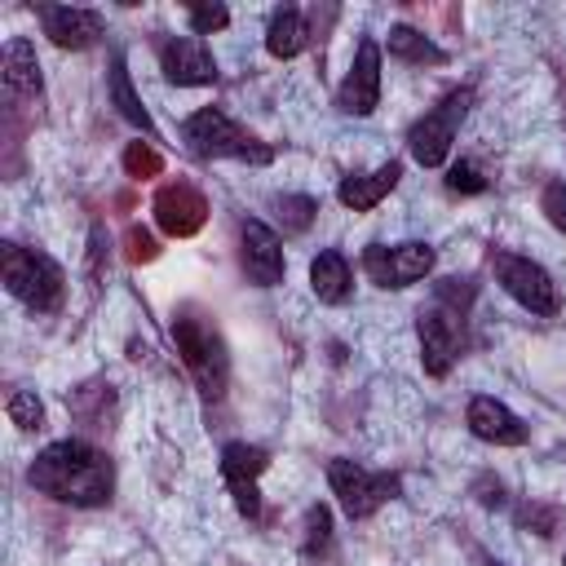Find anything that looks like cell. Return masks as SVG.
<instances>
[{"label": "cell", "instance_id": "obj_18", "mask_svg": "<svg viewBox=\"0 0 566 566\" xmlns=\"http://www.w3.org/2000/svg\"><path fill=\"white\" fill-rule=\"evenodd\" d=\"M310 287L323 305H345L349 292H354V274H349V261L345 252L336 248H323L314 261H310Z\"/></svg>", "mask_w": 566, "mask_h": 566}, {"label": "cell", "instance_id": "obj_5", "mask_svg": "<svg viewBox=\"0 0 566 566\" xmlns=\"http://www.w3.org/2000/svg\"><path fill=\"white\" fill-rule=\"evenodd\" d=\"M469 106H473V88L464 84V88H451L433 111H424V115L411 124L407 150H411V159H416L420 168H442V164H447L451 142H455V133H460Z\"/></svg>", "mask_w": 566, "mask_h": 566}, {"label": "cell", "instance_id": "obj_32", "mask_svg": "<svg viewBox=\"0 0 566 566\" xmlns=\"http://www.w3.org/2000/svg\"><path fill=\"white\" fill-rule=\"evenodd\" d=\"M478 500H482L486 509H495V504H504V486L491 482V478H482V482H478Z\"/></svg>", "mask_w": 566, "mask_h": 566}, {"label": "cell", "instance_id": "obj_34", "mask_svg": "<svg viewBox=\"0 0 566 566\" xmlns=\"http://www.w3.org/2000/svg\"><path fill=\"white\" fill-rule=\"evenodd\" d=\"M562 566H566V557H562Z\"/></svg>", "mask_w": 566, "mask_h": 566}, {"label": "cell", "instance_id": "obj_12", "mask_svg": "<svg viewBox=\"0 0 566 566\" xmlns=\"http://www.w3.org/2000/svg\"><path fill=\"white\" fill-rule=\"evenodd\" d=\"M239 261H243V274H248L256 287H279L283 274H287L279 234H274L265 221H256V217H248V221L239 226Z\"/></svg>", "mask_w": 566, "mask_h": 566}, {"label": "cell", "instance_id": "obj_16", "mask_svg": "<svg viewBox=\"0 0 566 566\" xmlns=\"http://www.w3.org/2000/svg\"><path fill=\"white\" fill-rule=\"evenodd\" d=\"M464 424H469V433H473L478 442H491V447H522V442L531 438L526 420H522L517 411H509V407H504L500 398H491V394H478V398L469 402Z\"/></svg>", "mask_w": 566, "mask_h": 566}, {"label": "cell", "instance_id": "obj_9", "mask_svg": "<svg viewBox=\"0 0 566 566\" xmlns=\"http://www.w3.org/2000/svg\"><path fill=\"white\" fill-rule=\"evenodd\" d=\"M433 261H438V252L429 248V243H394V248H385V243H367V252H363V270H367V279L376 283V287H385V292H402V287H411V283H420L429 270H433Z\"/></svg>", "mask_w": 566, "mask_h": 566}, {"label": "cell", "instance_id": "obj_14", "mask_svg": "<svg viewBox=\"0 0 566 566\" xmlns=\"http://www.w3.org/2000/svg\"><path fill=\"white\" fill-rule=\"evenodd\" d=\"M35 18L57 49H88L106 31V18L97 9H80V4H35Z\"/></svg>", "mask_w": 566, "mask_h": 566}, {"label": "cell", "instance_id": "obj_2", "mask_svg": "<svg viewBox=\"0 0 566 566\" xmlns=\"http://www.w3.org/2000/svg\"><path fill=\"white\" fill-rule=\"evenodd\" d=\"M172 345H177L186 371L195 376L199 394L203 398H221L226 385H230V354H226V340H221L217 323L203 310L181 305L172 314Z\"/></svg>", "mask_w": 566, "mask_h": 566}, {"label": "cell", "instance_id": "obj_13", "mask_svg": "<svg viewBox=\"0 0 566 566\" xmlns=\"http://www.w3.org/2000/svg\"><path fill=\"white\" fill-rule=\"evenodd\" d=\"M159 71L177 88H203L217 80V62L199 35H168L159 40Z\"/></svg>", "mask_w": 566, "mask_h": 566}, {"label": "cell", "instance_id": "obj_15", "mask_svg": "<svg viewBox=\"0 0 566 566\" xmlns=\"http://www.w3.org/2000/svg\"><path fill=\"white\" fill-rule=\"evenodd\" d=\"M155 221H159L164 234L190 239V234H199L203 221H208V199H203L190 181H168V186H159V195H155Z\"/></svg>", "mask_w": 566, "mask_h": 566}, {"label": "cell", "instance_id": "obj_6", "mask_svg": "<svg viewBox=\"0 0 566 566\" xmlns=\"http://www.w3.org/2000/svg\"><path fill=\"white\" fill-rule=\"evenodd\" d=\"M327 482H332V495H336V504L345 509L349 522L371 517L380 504L398 500V491H402L398 473H376V469H363L358 460H345V455H336L327 464Z\"/></svg>", "mask_w": 566, "mask_h": 566}, {"label": "cell", "instance_id": "obj_23", "mask_svg": "<svg viewBox=\"0 0 566 566\" xmlns=\"http://www.w3.org/2000/svg\"><path fill=\"white\" fill-rule=\"evenodd\" d=\"M301 548H305L310 557H318V553L332 548V513H327V504H310V509H305V535H301Z\"/></svg>", "mask_w": 566, "mask_h": 566}, {"label": "cell", "instance_id": "obj_17", "mask_svg": "<svg viewBox=\"0 0 566 566\" xmlns=\"http://www.w3.org/2000/svg\"><path fill=\"white\" fill-rule=\"evenodd\" d=\"M398 177H402V164L389 159V164H380V168H371V172L345 177V181L336 186V199H340L349 212H367V208H376V203L398 186Z\"/></svg>", "mask_w": 566, "mask_h": 566}, {"label": "cell", "instance_id": "obj_10", "mask_svg": "<svg viewBox=\"0 0 566 566\" xmlns=\"http://www.w3.org/2000/svg\"><path fill=\"white\" fill-rule=\"evenodd\" d=\"M270 469V451L265 447H252V442H226L221 447V478L234 495V509L239 517L256 522L261 517V491H256V478Z\"/></svg>", "mask_w": 566, "mask_h": 566}, {"label": "cell", "instance_id": "obj_20", "mask_svg": "<svg viewBox=\"0 0 566 566\" xmlns=\"http://www.w3.org/2000/svg\"><path fill=\"white\" fill-rule=\"evenodd\" d=\"M305 40H310V31H305L301 9L296 4H279L270 13V27H265V53L279 57V62H287V57H296L305 49Z\"/></svg>", "mask_w": 566, "mask_h": 566}, {"label": "cell", "instance_id": "obj_30", "mask_svg": "<svg viewBox=\"0 0 566 566\" xmlns=\"http://www.w3.org/2000/svg\"><path fill=\"white\" fill-rule=\"evenodd\" d=\"M539 208H544L548 226L566 234V181H548L544 195H539Z\"/></svg>", "mask_w": 566, "mask_h": 566}, {"label": "cell", "instance_id": "obj_22", "mask_svg": "<svg viewBox=\"0 0 566 566\" xmlns=\"http://www.w3.org/2000/svg\"><path fill=\"white\" fill-rule=\"evenodd\" d=\"M111 102L119 106V115H124L133 128H142L146 137H155L150 111H146V106H142V97L133 93V80H128V62H124V53H115V57H111Z\"/></svg>", "mask_w": 566, "mask_h": 566}, {"label": "cell", "instance_id": "obj_4", "mask_svg": "<svg viewBox=\"0 0 566 566\" xmlns=\"http://www.w3.org/2000/svg\"><path fill=\"white\" fill-rule=\"evenodd\" d=\"M181 142L199 159H248V164H270L274 159V146L256 142L248 128H239L217 106H203V111L186 115L181 119Z\"/></svg>", "mask_w": 566, "mask_h": 566}, {"label": "cell", "instance_id": "obj_8", "mask_svg": "<svg viewBox=\"0 0 566 566\" xmlns=\"http://www.w3.org/2000/svg\"><path fill=\"white\" fill-rule=\"evenodd\" d=\"M416 336H420V363L433 380H442L464 345V310H455L451 301H433L429 310L416 314Z\"/></svg>", "mask_w": 566, "mask_h": 566}, {"label": "cell", "instance_id": "obj_27", "mask_svg": "<svg viewBox=\"0 0 566 566\" xmlns=\"http://www.w3.org/2000/svg\"><path fill=\"white\" fill-rule=\"evenodd\" d=\"M186 13H190V35H212V31H221V27H230V9L226 4H186Z\"/></svg>", "mask_w": 566, "mask_h": 566}, {"label": "cell", "instance_id": "obj_33", "mask_svg": "<svg viewBox=\"0 0 566 566\" xmlns=\"http://www.w3.org/2000/svg\"><path fill=\"white\" fill-rule=\"evenodd\" d=\"M486 566H500V562H486Z\"/></svg>", "mask_w": 566, "mask_h": 566}, {"label": "cell", "instance_id": "obj_7", "mask_svg": "<svg viewBox=\"0 0 566 566\" xmlns=\"http://www.w3.org/2000/svg\"><path fill=\"white\" fill-rule=\"evenodd\" d=\"M491 270H495V283H500L522 310H531V314H539V318H553V314L562 310L557 283H553V274H548L539 261L517 256V252H495V256H491Z\"/></svg>", "mask_w": 566, "mask_h": 566}, {"label": "cell", "instance_id": "obj_1", "mask_svg": "<svg viewBox=\"0 0 566 566\" xmlns=\"http://www.w3.org/2000/svg\"><path fill=\"white\" fill-rule=\"evenodd\" d=\"M27 482L57 500V504H75V509H102L111 504V491H115V469L106 460V451H97L93 442L84 438H62V442H49L31 469H27Z\"/></svg>", "mask_w": 566, "mask_h": 566}, {"label": "cell", "instance_id": "obj_29", "mask_svg": "<svg viewBox=\"0 0 566 566\" xmlns=\"http://www.w3.org/2000/svg\"><path fill=\"white\" fill-rule=\"evenodd\" d=\"M447 190H455V195H482L486 190V177L473 168V164H451L447 168Z\"/></svg>", "mask_w": 566, "mask_h": 566}, {"label": "cell", "instance_id": "obj_21", "mask_svg": "<svg viewBox=\"0 0 566 566\" xmlns=\"http://www.w3.org/2000/svg\"><path fill=\"white\" fill-rule=\"evenodd\" d=\"M389 57L411 62V66H442L447 62V49H438L424 31L398 22V27H389Z\"/></svg>", "mask_w": 566, "mask_h": 566}, {"label": "cell", "instance_id": "obj_3", "mask_svg": "<svg viewBox=\"0 0 566 566\" xmlns=\"http://www.w3.org/2000/svg\"><path fill=\"white\" fill-rule=\"evenodd\" d=\"M0 274H4V287L13 301H22L31 314H53L62 310V296H66V274L53 256L44 252H31V248H18V243H4L0 248Z\"/></svg>", "mask_w": 566, "mask_h": 566}, {"label": "cell", "instance_id": "obj_25", "mask_svg": "<svg viewBox=\"0 0 566 566\" xmlns=\"http://www.w3.org/2000/svg\"><path fill=\"white\" fill-rule=\"evenodd\" d=\"M124 172L146 181V177H159L164 172V155L150 146V142H128L124 146Z\"/></svg>", "mask_w": 566, "mask_h": 566}, {"label": "cell", "instance_id": "obj_19", "mask_svg": "<svg viewBox=\"0 0 566 566\" xmlns=\"http://www.w3.org/2000/svg\"><path fill=\"white\" fill-rule=\"evenodd\" d=\"M4 93L9 97H40V57L31 49V40H9L4 44Z\"/></svg>", "mask_w": 566, "mask_h": 566}, {"label": "cell", "instance_id": "obj_26", "mask_svg": "<svg viewBox=\"0 0 566 566\" xmlns=\"http://www.w3.org/2000/svg\"><path fill=\"white\" fill-rule=\"evenodd\" d=\"M314 212H318V199H310V195H283V199H279V217H283V226H287L292 234L310 230Z\"/></svg>", "mask_w": 566, "mask_h": 566}, {"label": "cell", "instance_id": "obj_11", "mask_svg": "<svg viewBox=\"0 0 566 566\" xmlns=\"http://www.w3.org/2000/svg\"><path fill=\"white\" fill-rule=\"evenodd\" d=\"M336 106L345 115H371L380 106V44L371 35L358 40L354 49V62L336 88Z\"/></svg>", "mask_w": 566, "mask_h": 566}, {"label": "cell", "instance_id": "obj_28", "mask_svg": "<svg viewBox=\"0 0 566 566\" xmlns=\"http://www.w3.org/2000/svg\"><path fill=\"white\" fill-rule=\"evenodd\" d=\"M124 256H128L133 265H142V261H155V256H159V243H155V234H150L146 226H128V234H124Z\"/></svg>", "mask_w": 566, "mask_h": 566}, {"label": "cell", "instance_id": "obj_24", "mask_svg": "<svg viewBox=\"0 0 566 566\" xmlns=\"http://www.w3.org/2000/svg\"><path fill=\"white\" fill-rule=\"evenodd\" d=\"M9 420L27 433H40L44 429V402L35 398V389H13L9 394Z\"/></svg>", "mask_w": 566, "mask_h": 566}, {"label": "cell", "instance_id": "obj_31", "mask_svg": "<svg viewBox=\"0 0 566 566\" xmlns=\"http://www.w3.org/2000/svg\"><path fill=\"white\" fill-rule=\"evenodd\" d=\"M517 522H522V526H535V535H553V531H557V522H562V513H557V509L526 504V509L517 513Z\"/></svg>", "mask_w": 566, "mask_h": 566}]
</instances>
